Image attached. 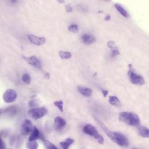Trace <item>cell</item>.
Instances as JSON below:
<instances>
[{"label": "cell", "instance_id": "obj_26", "mask_svg": "<svg viewBox=\"0 0 149 149\" xmlns=\"http://www.w3.org/2000/svg\"><path fill=\"white\" fill-rule=\"evenodd\" d=\"M38 105V104L37 103V102L35 100H33L31 101L29 103V106L31 107H35L36 106H37Z\"/></svg>", "mask_w": 149, "mask_h": 149}, {"label": "cell", "instance_id": "obj_16", "mask_svg": "<svg viewBox=\"0 0 149 149\" xmlns=\"http://www.w3.org/2000/svg\"><path fill=\"white\" fill-rule=\"evenodd\" d=\"M139 135L146 138H149V129L144 127H139L138 128Z\"/></svg>", "mask_w": 149, "mask_h": 149}, {"label": "cell", "instance_id": "obj_12", "mask_svg": "<svg viewBox=\"0 0 149 149\" xmlns=\"http://www.w3.org/2000/svg\"><path fill=\"white\" fill-rule=\"evenodd\" d=\"M82 39L84 43L86 45H89L91 44L96 41V38L94 36L90 35V34H84L82 37Z\"/></svg>", "mask_w": 149, "mask_h": 149}, {"label": "cell", "instance_id": "obj_4", "mask_svg": "<svg viewBox=\"0 0 149 149\" xmlns=\"http://www.w3.org/2000/svg\"><path fill=\"white\" fill-rule=\"evenodd\" d=\"M129 71H128V76L130 78L131 82L135 85H143L144 84L145 81L143 77L136 74L134 71L131 65H129Z\"/></svg>", "mask_w": 149, "mask_h": 149}, {"label": "cell", "instance_id": "obj_1", "mask_svg": "<svg viewBox=\"0 0 149 149\" xmlns=\"http://www.w3.org/2000/svg\"><path fill=\"white\" fill-rule=\"evenodd\" d=\"M95 119L97 121V123L100 125L102 128L104 130L105 133L107 135V136L114 143H117L120 146L123 147H128L129 145V142L127 138L122 134L118 132H113L110 131L107 128L103 125V124L99 121L97 118L95 117Z\"/></svg>", "mask_w": 149, "mask_h": 149}, {"label": "cell", "instance_id": "obj_27", "mask_svg": "<svg viewBox=\"0 0 149 149\" xmlns=\"http://www.w3.org/2000/svg\"><path fill=\"white\" fill-rule=\"evenodd\" d=\"M120 54V52L118 49H113L112 52V57H115Z\"/></svg>", "mask_w": 149, "mask_h": 149}, {"label": "cell", "instance_id": "obj_22", "mask_svg": "<svg viewBox=\"0 0 149 149\" xmlns=\"http://www.w3.org/2000/svg\"><path fill=\"white\" fill-rule=\"evenodd\" d=\"M54 105L57 107L61 112H63V102L62 101L55 102Z\"/></svg>", "mask_w": 149, "mask_h": 149}, {"label": "cell", "instance_id": "obj_30", "mask_svg": "<svg viewBox=\"0 0 149 149\" xmlns=\"http://www.w3.org/2000/svg\"><path fill=\"white\" fill-rule=\"evenodd\" d=\"M102 92H103V96H104L105 97L107 96V95H108V93H109L108 90H102Z\"/></svg>", "mask_w": 149, "mask_h": 149}, {"label": "cell", "instance_id": "obj_3", "mask_svg": "<svg viewBox=\"0 0 149 149\" xmlns=\"http://www.w3.org/2000/svg\"><path fill=\"white\" fill-rule=\"evenodd\" d=\"M82 131L85 133L94 137L99 144H103L104 143V139L103 136L97 132L96 128L91 124H86L85 125Z\"/></svg>", "mask_w": 149, "mask_h": 149}, {"label": "cell", "instance_id": "obj_14", "mask_svg": "<svg viewBox=\"0 0 149 149\" xmlns=\"http://www.w3.org/2000/svg\"><path fill=\"white\" fill-rule=\"evenodd\" d=\"M109 102L111 105H112L113 106H117L118 107L121 106V104L120 103V101L118 99V98L115 96H109Z\"/></svg>", "mask_w": 149, "mask_h": 149}, {"label": "cell", "instance_id": "obj_29", "mask_svg": "<svg viewBox=\"0 0 149 149\" xmlns=\"http://www.w3.org/2000/svg\"><path fill=\"white\" fill-rule=\"evenodd\" d=\"M5 144L3 140H1V149H5Z\"/></svg>", "mask_w": 149, "mask_h": 149}, {"label": "cell", "instance_id": "obj_24", "mask_svg": "<svg viewBox=\"0 0 149 149\" xmlns=\"http://www.w3.org/2000/svg\"><path fill=\"white\" fill-rule=\"evenodd\" d=\"M6 113H10L11 114H14L16 112H17V108L16 107V106H12L11 107H9L8 108H7V109L5 110V112Z\"/></svg>", "mask_w": 149, "mask_h": 149}, {"label": "cell", "instance_id": "obj_7", "mask_svg": "<svg viewBox=\"0 0 149 149\" xmlns=\"http://www.w3.org/2000/svg\"><path fill=\"white\" fill-rule=\"evenodd\" d=\"M33 128V125L31 121L29 120H25L21 125L20 132L22 135L27 136L32 132Z\"/></svg>", "mask_w": 149, "mask_h": 149}, {"label": "cell", "instance_id": "obj_33", "mask_svg": "<svg viewBox=\"0 0 149 149\" xmlns=\"http://www.w3.org/2000/svg\"><path fill=\"white\" fill-rule=\"evenodd\" d=\"M58 1L59 3H61V4H62V3H65V1H60L59 0H58Z\"/></svg>", "mask_w": 149, "mask_h": 149}, {"label": "cell", "instance_id": "obj_32", "mask_svg": "<svg viewBox=\"0 0 149 149\" xmlns=\"http://www.w3.org/2000/svg\"><path fill=\"white\" fill-rule=\"evenodd\" d=\"M111 19V18H110V16L109 15H108L107 16H106L105 18V20H110Z\"/></svg>", "mask_w": 149, "mask_h": 149}, {"label": "cell", "instance_id": "obj_23", "mask_svg": "<svg viewBox=\"0 0 149 149\" xmlns=\"http://www.w3.org/2000/svg\"><path fill=\"white\" fill-rule=\"evenodd\" d=\"M68 30L69 31L73 33H77L78 32V29L77 25L76 24H71L69 26Z\"/></svg>", "mask_w": 149, "mask_h": 149}, {"label": "cell", "instance_id": "obj_18", "mask_svg": "<svg viewBox=\"0 0 149 149\" xmlns=\"http://www.w3.org/2000/svg\"><path fill=\"white\" fill-rule=\"evenodd\" d=\"M43 145L44 149H58L57 147L53 143L48 140H44Z\"/></svg>", "mask_w": 149, "mask_h": 149}, {"label": "cell", "instance_id": "obj_9", "mask_svg": "<svg viewBox=\"0 0 149 149\" xmlns=\"http://www.w3.org/2000/svg\"><path fill=\"white\" fill-rule=\"evenodd\" d=\"M27 38L34 45L39 46L45 44L46 39L44 37H37L34 35H27Z\"/></svg>", "mask_w": 149, "mask_h": 149}, {"label": "cell", "instance_id": "obj_25", "mask_svg": "<svg viewBox=\"0 0 149 149\" xmlns=\"http://www.w3.org/2000/svg\"><path fill=\"white\" fill-rule=\"evenodd\" d=\"M107 46L109 48H111V49H116V48H117V46L115 44V42L114 41H110L107 42Z\"/></svg>", "mask_w": 149, "mask_h": 149}, {"label": "cell", "instance_id": "obj_15", "mask_svg": "<svg viewBox=\"0 0 149 149\" xmlns=\"http://www.w3.org/2000/svg\"><path fill=\"white\" fill-rule=\"evenodd\" d=\"M115 8L117 9V10L120 12V14L122 15L125 18H129V13L120 4H116L114 5Z\"/></svg>", "mask_w": 149, "mask_h": 149}, {"label": "cell", "instance_id": "obj_20", "mask_svg": "<svg viewBox=\"0 0 149 149\" xmlns=\"http://www.w3.org/2000/svg\"><path fill=\"white\" fill-rule=\"evenodd\" d=\"M59 55L60 57L63 59H68L71 57V54L69 52L60 51L59 52Z\"/></svg>", "mask_w": 149, "mask_h": 149}, {"label": "cell", "instance_id": "obj_28", "mask_svg": "<svg viewBox=\"0 0 149 149\" xmlns=\"http://www.w3.org/2000/svg\"><path fill=\"white\" fill-rule=\"evenodd\" d=\"M65 7H66V11L67 12L69 13V12H71L73 11V8L69 4L66 5Z\"/></svg>", "mask_w": 149, "mask_h": 149}, {"label": "cell", "instance_id": "obj_19", "mask_svg": "<svg viewBox=\"0 0 149 149\" xmlns=\"http://www.w3.org/2000/svg\"><path fill=\"white\" fill-rule=\"evenodd\" d=\"M26 147L27 149H38V143L36 141H29L26 144Z\"/></svg>", "mask_w": 149, "mask_h": 149}, {"label": "cell", "instance_id": "obj_17", "mask_svg": "<svg viewBox=\"0 0 149 149\" xmlns=\"http://www.w3.org/2000/svg\"><path fill=\"white\" fill-rule=\"evenodd\" d=\"M74 143V140L71 138H67L64 142L60 143V144L63 149H69V147Z\"/></svg>", "mask_w": 149, "mask_h": 149}, {"label": "cell", "instance_id": "obj_13", "mask_svg": "<svg viewBox=\"0 0 149 149\" xmlns=\"http://www.w3.org/2000/svg\"><path fill=\"white\" fill-rule=\"evenodd\" d=\"M39 137V131L38 129L34 126L33 130L29 138V141L30 142L36 141V140H37Z\"/></svg>", "mask_w": 149, "mask_h": 149}, {"label": "cell", "instance_id": "obj_21", "mask_svg": "<svg viewBox=\"0 0 149 149\" xmlns=\"http://www.w3.org/2000/svg\"><path fill=\"white\" fill-rule=\"evenodd\" d=\"M22 80L26 84H27V85H29L31 82V78L30 76L27 74H24L23 75Z\"/></svg>", "mask_w": 149, "mask_h": 149}, {"label": "cell", "instance_id": "obj_2", "mask_svg": "<svg viewBox=\"0 0 149 149\" xmlns=\"http://www.w3.org/2000/svg\"><path fill=\"white\" fill-rule=\"evenodd\" d=\"M119 120L126 124L135 127L139 126L140 123L139 116L132 112H122L120 113Z\"/></svg>", "mask_w": 149, "mask_h": 149}, {"label": "cell", "instance_id": "obj_11", "mask_svg": "<svg viewBox=\"0 0 149 149\" xmlns=\"http://www.w3.org/2000/svg\"><path fill=\"white\" fill-rule=\"evenodd\" d=\"M78 90L83 96L85 97H90L92 94V90L89 88L84 87L81 86H78Z\"/></svg>", "mask_w": 149, "mask_h": 149}, {"label": "cell", "instance_id": "obj_31", "mask_svg": "<svg viewBox=\"0 0 149 149\" xmlns=\"http://www.w3.org/2000/svg\"><path fill=\"white\" fill-rule=\"evenodd\" d=\"M45 77L46 79H49V78H50V74L48 73H46L45 74Z\"/></svg>", "mask_w": 149, "mask_h": 149}, {"label": "cell", "instance_id": "obj_10", "mask_svg": "<svg viewBox=\"0 0 149 149\" xmlns=\"http://www.w3.org/2000/svg\"><path fill=\"white\" fill-rule=\"evenodd\" d=\"M66 122L62 117L58 116L54 120V128L56 131H62L66 126Z\"/></svg>", "mask_w": 149, "mask_h": 149}, {"label": "cell", "instance_id": "obj_6", "mask_svg": "<svg viewBox=\"0 0 149 149\" xmlns=\"http://www.w3.org/2000/svg\"><path fill=\"white\" fill-rule=\"evenodd\" d=\"M18 95L16 92L12 89H7L3 94V100L7 103H11L16 101Z\"/></svg>", "mask_w": 149, "mask_h": 149}, {"label": "cell", "instance_id": "obj_8", "mask_svg": "<svg viewBox=\"0 0 149 149\" xmlns=\"http://www.w3.org/2000/svg\"><path fill=\"white\" fill-rule=\"evenodd\" d=\"M23 59L29 64L33 66L38 69L42 70V66L39 61L34 56L30 57H26L23 56Z\"/></svg>", "mask_w": 149, "mask_h": 149}, {"label": "cell", "instance_id": "obj_5", "mask_svg": "<svg viewBox=\"0 0 149 149\" xmlns=\"http://www.w3.org/2000/svg\"><path fill=\"white\" fill-rule=\"evenodd\" d=\"M48 113V110L45 107L33 108L28 111L29 116L34 120H38L44 117Z\"/></svg>", "mask_w": 149, "mask_h": 149}]
</instances>
